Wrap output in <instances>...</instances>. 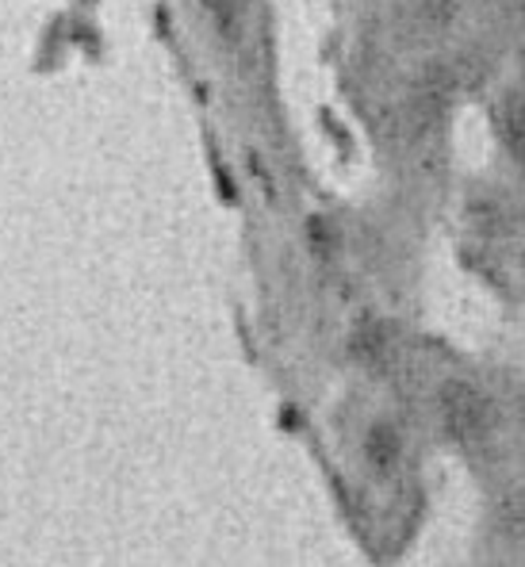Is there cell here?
<instances>
[{"mask_svg": "<svg viewBox=\"0 0 525 567\" xmlns=\"http://www.w3.org/2000/svg\"><path fill=\"white\" fill-rule=\"evenodd\" d=\"M437 411L456 445H483L491 437V399L469 380H445L437 391Z\"/></svg>", "mask_w": 525, "mask_h": 567, "instance_id": "cell-1", "label": "cell"}, {"mask_svg": "<svg viewBox=\"0 0 525 567\" xmlns=\"http://www.w3.org/2000/svg\"><path fill=\"white\" fill-rule=\"evenodd\" d=\"M399 456H403V441H399L395 425L380 422V425H372V430L364 433V461H369V468L377 475L395 472Z\"/></svg>", "mask_w": 525, "mask_h": 567, "instance_id": "cell-2", "label": "cell"}, {"mask_svg": "<svg viewBox=\"0 0 525 567\" xmlns=\"http://www.w3.org/2000/svg\"><path fill=\"white\" fill-rule=\"evenodd\" d=\"M498 138L514 157L525 154V112H522V93H511L498 107Z\"/></svg>", "mask_w": 525, "mask_h": 567, "instance_id": "cell-3", "label": "cell"}, {"mask_svg": "<svg viewBox=\"0 0 525 567\" xmlns=\"http://www.w3.org/2000/svg\"><path fill=\"white\" fill-rule=\"evenodd\" d=\"M349 349H353L357 361L380 369V364L388 361V353H391V341H388V333H383V327H361L353 333V341H349Z\"/></svg>", "mask_w": 525, "mask_h": 567, "instance_id": "cell-4", "label": "cell"}, {"mask_svg": "<svg viewBox=\"0 0 525 567\" xmlns=\"http://www.w3.org/2000/svg\"><path fill=\"white\" fill-rule=\"evenodd\" d=\"M207 16L215 20V31L223 39H235L241 28V0H204Z\"/></svg>", "mask_w": 525, "mask_h": 567, "instance_id": "cell-5", "label": "cell"}, {"mask_svg": "<svg viewBox=\"0 0 525 567\" xmlns=\"http://www.w3.org/2000/svg\"><path fill=\"white\" fill-rule=\"evenodd\" d=\"M461 8L464 0H422V20L430 28H445V23H453L461 16Z\"/></svg>", "mask_w": 525, "mask_h": 567, "instance_id": "cell-6", "label": "cell"}]
</instances>
